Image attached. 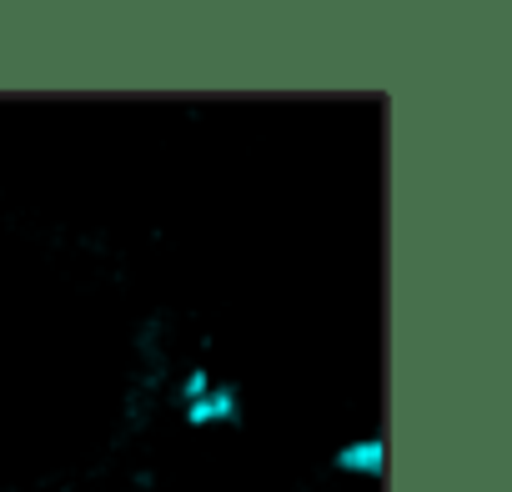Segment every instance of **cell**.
<instances>
[{"label":"cell","mask_w":512,"mask_h":492,"mask_svg":"<svg viewBox=\"0 0 512 492\" xmlns=\"http://www.w3.org/2000/svg\"><path fill=\"white\" fill-rule=\"evenodd\" d=\"M181 412H186V427H236L241 422V392L231 382H211Z\"/></svg>","instance_id":"obj_1"},{"label":"cell","mask_w":512,"mask_h":492,"mask_svg":"<svg viewBox=\"0 0 512 492\" xmlns=\"http://www.w3.org/2000/svg\"><path fill=\"white\" fill-rule=\"evenodd\" d=\"M332 467H337V472H347V477H367V482H377V477H382V467H387V442H382L377 432L352 437V442H342V447H337Z\"/></svg>","instance_id":"obj_2"},{"label":"cell","mask_w":512,"mask_h":492,"mask_svg":"<svg viewBox=\"0 0 512 492\" xmlns=\"http://www.w3.org/2000/svg\"><path fill=\"white\" fill-rule=\"evenodd\" d=\"M206 387H211V372H206V367H191V377L181 382V407H186L191 397H201Z\"/></svg>","instance_id":"obj_3"}]
</instances>
